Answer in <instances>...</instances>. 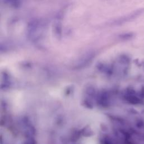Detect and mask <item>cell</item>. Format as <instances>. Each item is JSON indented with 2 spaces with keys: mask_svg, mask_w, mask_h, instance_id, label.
<instances>
[{
  "mask_svg": "<svg viewBox=\"0 0 144 144\" xmlns=\"http://www.w3.org/2000/svg\"><path fill=\"white\" fill-rule=\"evenodd\" d=\"M81 134L85 137H89L93 135V132L89 127H86L81 131Z\"/></svg>",
  "mask_w": 144,
  "mask_h": 144,
  "instance_id": "1",
  "label": "cell"
},
{
  "mask_svg": "<svg viewBox=\"0 0 144 144\" xmlns=\"http://www.w3.org/2000/svg\"><path fill=\"white\" fill-rule=\"evenodd\" d=\"M27 144H35V142L33 140H30L28 142H27Z\"/></svg>",
  "mask_w": 144,
  "mask_h": 144,
  "instance_id": "2",
  "label": "cell"
},
{
  "mask_svg": "<svg viewBox=\"0 0 144 144\" xmlns=\"http://www.w3.org/2000/svg\"><path fill=\"white\" fill-rule=\"evenodd\" d=\"M141 97H144V86L142 89L141 92Z\"/></svg>",
  "mask_w": 144,
  "mask_h": 144,
  "instance_id": "3",
  "label": "cell"
}]
</instances>
